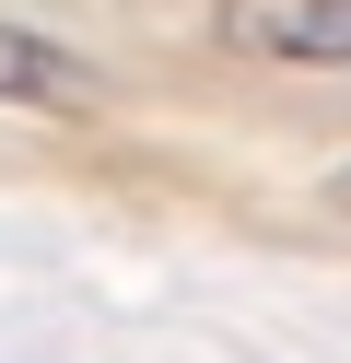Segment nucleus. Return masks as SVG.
<instances>
[{"mask_svg":"<svg viewBox=\"0 0 351 363\" xmlns=\"http://www.w3.org/2000/svg\"><path fill=\"white\" fill-rule=\"evenodd\" d=\"M211 24L246 59H351V0H211Z\"/></svg>","mask_w":351,"mask_h":363,"instance_id":"f257e3e1","label":"nucleus"},{"mask_svg":"<svg viewBox=\"0 0 351 363\" xmlns=\"http://www.w3.org/2000/svg\"><path fill=\"white\" fill-rule=\"evenodd\" d=\"M0 106L94 118V106H106V71H94V59H70L59 35H35V24H0Z\"/></svg>","mask_w":351,"mask_h":363,"instance_id":"f03ea898","label":"nucleus"}]
</instances>
